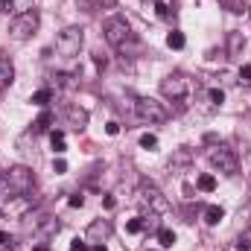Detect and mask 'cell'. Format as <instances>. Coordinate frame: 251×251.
<instances>
[{"label": "cell", "instance_id": "6da1fadb", "mask_svg": "<svg viewBox=\"0 0 251 251\" xmlns=\"http://www.w3.org/2000/svg\"><path fill=\"white\" fill-rule=\"evenodd\" d=\"M35 184V176H32V170L29 167H24V164H15V167H9L3 176H0V199H21V196H26L29 190Z\"/></svg>", "mask_w": 251, "mask_h": 251}, {"label": "cell", "instance_id": "7a4b0ae2", "mask_svg": "<svg viewBox=\"0 0 251 251\" xmlns=\"http://www.w3.org/2000/svg\"><path fill=\"white\" fill-rule=\"evenodd\" d=\"M102 32H105V41H108L111 47H117V50H126V44L134 41L131 26H128V21H126L123 15H111V18H105Z\"/></svg>", "mask_w": 251, "mask_h": 251}, {"label": "cell", "instance_id": "3957f363", "mask_svg": "<svg viewBox=\"0 0 251 251\" xmlns=\"http://www.w3.org/2000/svg\"><path fill=\"white\" fill-rule=\"evenodd\" d=\"M137 201H140L146 210H152V213H167V210H170V201L164 199V193L155 187L149 178H143V181L137 184Z\"/></svg>", "mask_w": 251, "mask_h": 251}, {"label": "cell", "instance_id": "277c9868", "mask_svg": "<svg viewBox=\"0 0 251 251\" xmlns=\"http://www.w3.org/2000/svg\"><path fill=\"white\" fill-rule=\"evenodd\" d=\"M134 114L143 120V123H167L170 120V111H167V105L164 102H158V100H152V97H140L137 102H134Z\"/></svg>", "mask_w": 251, "mask_h": 251}, {"label": "cell", "instance_id": "5b68a950", "mask_svg": "<svg viewBox=\"0 0 251 251\" xmlns=\"http://www.w3.org/2000/svg\"><path fill=\"white\" fill-rule=\"evenodd\" d=\"M29 219L32 222H24V228L32 234L35 243H50L59 234V228H62V222L56 216H29Z\"/></svg>", "mask_w": 251, "mask_h": 251}, {"label": "cell", "instance_id": "8992f818", "mask_svg": "<svg viewBox=\"0 0 251 251\" xmlns=\"http://www.w3.org/2000/svg\"><path fill=\"white\" fill-rule=\"evenodd\" d=\"M38 24H41V15H38L35 9H26V12H21V15H15V18H12L9 32H12V38H15V41H26V38L38 29Z\"/></svg>", "mask_w": 251, "mask_h": 251}, {"label": "cell", "instance_id": "52a82bcc", "mask_svg": "<svg viewBox=\"0 0 251 251\" xmlns=\"http://www.w3.org/2000/svg\"><path fill=\"white\" fill-rule=\"evenodd\" d=\"M207 158H210V164L219 170V173H225V176H237L240 173V158H237V152L234 149H228V146H213L210 152H207Z\"/></svg>", "mask_w": 251, "mask_h": 251}, {"label": "cell", "instance_id": "ba28073f", "mask_svg": "<svg viewBox=\"0 0 251 251\" xmlns=\"http://www.w3.org/2000/svg\"><path fill=\"white\" fill-rule=\"evenodd\" d=\"M85 29L82 26H67L59 32V38H56V50H59V56L64 59H73V56H79V50H82V35Z\"/></svg>", "mask_w": 251, "mask_h": 251}, {"label": "cell", "instance_id": "9c48e42d", "mask_svg": "<svg viewBox=\"0 0 251 251\" xmlns=\"http://www.w3.org/2000/svg\"><path fill=\"white\" fill-rule=\"evenodd\" d=\"M187 91H190V82H187V76L184 73H170L167 79H161V94L167 97V100H184L187 97Z\"/></svg>", "mask_w": 251, "mask_h": 251}, {"label": "cell", "instance_id": "30bf717a", "mask_svg": "<svg viewBox=\"0 0 251 251\" xmlns=\"http://www.w3.org/2000/svg\"><path fill=\"white\" fill-rule=\"evenodd\" d=\"M108 237H111V222L108 219H97V222L88 225V240L91 243H105Z\"/></svg>", "mask_w": 251, "mask_h": 251}, {"label": "cell", "instance_id": "8fae6325", "mask_svg": "<svg viewBox=\"0 0 251 251\" xmlns=\"http://www.w3.org/2000/svg\"><path fill=\"white\" fill-rule=\"evenodd\" d=\"M243 50H246V35H243L240 29H231V32H228V59L237 62V59L243 56Z\"/></svg>", "mask_w": 251, "mask_h": 251}, {"label": "cell", "instance_id": "7c38bea8", "mask_svg": "<svg viewBox=\"0 0 251 251\" xmlns=\"http://www.w3.org/2000/svg\"><path fill=\"white\" fill-rule=\"evenodd\" d=\"M12 79H15V64H12V59L6 53H0V91L9 88Z\"/></svg>", "mask_w": 251, "mask_h": 251}, {"label": "cell", "instance_id": "4fadbf2b", "mask_svg": "<svg viewBox=\"0 0 251 251\" xmlns=\"http://www.w3.org/2000/svg\"><path fill=\"white\" fill-rule=\"evenodd\" d=\"M67 123H70V128L82 131V128L88 126V111L79 108V105H70V108H67Z\"/></svg>", "mask_w": 251, "mask_h": 251}, {"label": "cell", "instance_id": "5bb4252c", "mask_svg": "<svg viewBox=\"0 0 251 251\" xmlns=\"http://www.w3.org/2000/svg\"><path fill=\"white\" fill-rule=\"evenodd\" d=\"M190 161H193V152H190L187 146H181V149H176V155H173V161H170V170L190 167Z\"/></svg>", "mask_w": 251, "mask_h": 251}, {"label": "cell", "instance_id": "9a60e30c", "mask_svg": "<svg viewBox=\"0 0 251 251\" xmlns=\"http://www.w3.org/2000/svg\"><path fill=\"white\" fill-rule=\"evenodd\" d=\"M222 216H225V210H222L219 204H207V207H204V222H207V225H219Z\"/></svg>", "mask_w": 251, "mask_h": 251}, {"label": "cell", "instance_id": "2e32d148", "mask_svg": "<svg viewBox=\"0 0 251 251\" xmlns=\"http://www.w3.org/2000/svg\"><path fill=\"white\" fill-rule=\"evenodd\" d=\"M50 123H53V114H50V111H44V114L32 123V131H35V134H44V131L50 128Z\"/></svg>", "mask_w": 251, "mask_h": 251}, {"label": "cell", "instance_id": "e0dca14e", "mask_svg": "<svg viewBox=\"0 0 251 251\" xmlns=\"http://www.w3.org/2000/svg\"><path fill=\"white\" fill-rule=\"evenodd\" d=\"M167 44H170L173 50H181V47L187 44V38H184V32H178V29H173V32L167 35Z\"/></svg>", "mask_w": 251, "mask_h": 251}, {"label": "cell", "instance_id": "ac0fdd59", "mask_svg": "<svg viewBox=\"0 0 251 251\" xmlns=\"http://www.w3.org/2000/svg\"><path fill=\"white\" fill-rule=\"evenodd\" d=\"M50 100H53V91H47V88H44V91H35V94H32V105H41V108H44V105H47Z\"/></svg>", "mask_w": 251, "mask_h": 251}, {"label": "cell", "instance_id": "d6986e66", "mask_svg": "<svg viewBox=\"0 0 251 251\" xmlns=\"http://www.w3.org/2000/svg\"><path fill=\"white\" fill-rule=\"evenodd\" d=\"M158 240H161L164 249H173V246H176V234H173L170 228H161V231H158Z\"/></svg>", "mask_w": 251, "mask_h": 251}, {"label": "cell", "instance_id": "ffe728a7", "mask_svg": "<svg viewBox=\"0 0 251 251\" xmlns=\"http://www.w3.org/2000/svg\"><path fill=\"white\" fill-rule=\"evenodd\" d=\"M126 231L128 234H143L146 231V219H128L126 222Z\"/></svg>", "mask_w": 251, "mask_h": 251}, {"label": "cell", "instance_id": "44dd1931", "mask_svg": "<svg viewBox=\"0 0 251 251\" xmlns=\"http://www.w3.org/2000/svg\"><path fill=\"white\" fill-rule=\"evenodd\" d=\"M199 190L201 193H213L216 190V178L213 176H199Z\"/></svg>", "mask_w": 251, "mask_h": 251}, {"label": "cell", "instance_id": "7402d4cb", "mask_svg": "<svg viewBox=\"0 0 251 251\" xmlns=\"http://www.w3.org/2000/svg\"><path fill=\"white\" fill-rule=\"evenodd\" d=\"M50 143H53V149L62 155L64 152V131H53V134H50Z\"/></svg>", "mask_w": 251, "mask_h": 251}, {"label": "cell", "instance_id": "603a6c76", "mask_svg": "<svg viewBox=\"0 0 251 251\" xmlns=\"http://www.w3.org/2000/svg\"><path fill=\"white\" fill-rule=\"evenodd\" d=\"M155 12H158V18H164V21H173V12H170V6H167L164 0L155 3Z\"/></svg>", "mask_w": 251, "mask_h": 251}, {"label": "cell", "instance_id": "cb8c5ba5", "mask_svg": "<svg viewBox=\"0 0 251 251\" xmlns=\"http://www.w3.org/2000/svg\"><path fill=\"white\" fill-rule=\"evenodd\" d=\"M222 6H225V9H231L234 15H240V12L246 9V3H243V0H222Z\"/></svg>", "mask_w": 251, "mask_h": 251}, {"label": "cell", "instance_id": "d4e9b609", "mask_svg": "<svg viewBox=\"0 0 251 251\" xmlns=\"http://www.w3.org/2000/svg\"><path fill=\"white\" fill-rule=\"evenodd\" d=\"M240 85L251 88V64H243V67H240Z\"/></svg>", "mask_w": 251, "mask_h": 251}, {"label": "cell", "instance_id": "484cf974", "mask_svg": "<svg viewBox=\"0 0 251 251\" xmlns=\"http://www.w3.org/2000/svg\"><path fill=\"white\" fill-rule=\"evenodd\" d=\"M158 146V137L155 134H143L140 137V149H155Z\"/></svg>", "mask_w": 251, "mask_h": 251}, {"label": "cell", "instance_id": "4316f807", "mask_svg": "<svg viewBox=\"0 0 251 251\" xmlns=\"http://www.w3.org/2000/svg\"><path fill=\"white\" fill-rule=\"evenodd\" d=\"M234 249H237V251H251V243H249V237H237V243H234Z\"/></svg>", "mask_w": 251, "mask_h": 251}, {"label": "cell", "instance_id": "83f0119b", "mask_svg": "<svg viewBox=\"0 0 251 251\" xmlns=\"http://www.w3.org/2000/svg\"><path fill=\"white\" fill-rule=\"evenodd\" d=\"M210 100H213L216 105H222V100H225V94H222L219 88H213V91H210Z\"/></svg>", "mask_w": 251, "mask_h": 251}, {"label": "cell", "instance_id": "f1b7e54d", "mask_svg": "<svg viewBox=\"0 0 251 251\" xmlns=\"http://www.w3.org/2000/svg\"><path fill=\"white\" fill-rule=\"evenodd\" d=\"M70 251H91V249H88V243H82V240H73V243H70Z\"/></svg>", "mask_w": 251, "mask_h": 251}, {"label": "cell", "instance_id": "f546056e", "mask_svg": "<svg viewBox=\"0 0 251 251\" xmlns=\"http://www.w3.org/2000/svg\"><path fill=\"white\" fill-rule=\"evenodd\" d=\"M82 204H85V196H79V193L70 196V207H82Z\"/></svg>", "mask_w": 251, "mask_h": 251}, {"label": "cell", "instance_id": "4dcf8cb0", "mask_svg": "<svg viewBox=\"0 0 251 251\" xmlns=\"http://www.w3.org/2000/svg\"><path fill=\"white\" fill-rule=\"evenodd\" d=\"M53 170H56V173H59V176H62V173H67V161H62V158H59V161H56V164H53Z\"/></svg>", "mask_w": 251, "mask_h": 251}, {"label": "cell", "instance_id": "1f68e13d", "mask_svg": "<svg viewBox=\"0 0 251 251\" xmlns=\"http://www.w3.org/2000/svg\"><path fill=\"white\" fill-rule=\"evenodd\" d=\"M105 134H111V137H114V134H120V126H117V123H108V126H105Z\"/></svg>", "mask_w": 251, "mask_h": 251}, {"label": "cell", "instance_id": "d6a6232c", "mask_svg": "<svg viewBox=\"0 0 251 251\" xmlns=\"http://www.w3.org/2000/svg\"><path fill=\"white\" fill-rule=\"evenodd\" d=\"M94 64H97V67H102V70H105V64H108V59H105V56H100V53H97V56H94Z\"/></svg>", "mask_w": 251, "mask_h": 251}, {"label": "cell", "instance_id": "836d02e7", "mask_svg": "<svg viewBox=\"0 0 251 251\" xmlns=\"http://www.w3.org/2000/svg\"><path fill=\"white\" fill-rule=\"evenodd\" d=\"M102 201H105V207H108V210H111V207H114V204H117V201H114V196H105V199H102Z\"/></svg>", "mask_w": 251, "mask_h": 251}, {"label": "cell", "instance_id": "e575fe53", "mask_svg": "<svg viewBox=\"0 0 251 251\" xmlns=\"http://www.w3.org/2000/svg\"><path fill=\"white\" fill-rule=\"evenodd\" d=\"M9 243H12V240H9V234H6V231H0V246H9Z\"/></svg>", "mask_w": 251, "mask_h": 251}, {"label": "cell", "instance_id": "d590c367", "mask_svg": "<svg viewBox=\"0 0 251 251\" xmlns=\"http://www.w3.org/2000/svg\"><path fill=\"white\" fill-rule=\"evenodd\" d=\"M12 9V0H0V12H9Z\"/></svg>", "mask_w": 251, "mask_h": 251}, {"label": "cell", "instance_id": "8d00e7d4", "mask_svg": "<svg viewBox=\"0 0 251 251\" xmlns=\"http://www.w3.org/2000/svg\"><path fill=\"white\" fill-rule=\"evenodd\" d=\"M91 251H108V249H105L102 243H97V246H94V249H91Z\"/></svg>", "mask_w": 251, "mask_h": 251}, {"label": "cell", "instance_id": "74e56055", "mask_svg": "<svg viewBox=\"0 0 251 251\" xmlns=\"http://www.w3.org/2000/svg\"><path fill=\"white\" fill-rule=\"evenodd\" d=\"M100 3H102V6H108V9H111V6H114V3H117V0H100Z\"/></svg>", "mask_w": 251, "mask_h": 251}, {"label": "cell", "instance_id": "f35d334b", "mask_svg": "<svg viewBox=\"0 0 251 251\" xmlns=\"http://www.w3.org/2000/svg\"><path fill=\"white\" fill-rule=\"evenodd\" d=\"M3 251H15V249H12V246H3Z\"/></svg>", "mask_w": 251, "mask_h": 251}, {"label": "cell", "instance_id": "ab89813d", "mask_svg": "<svg viewBox=\"0 0 251 251\" xmlns=\"http://www.w3.org/2000/svg\"><path fill=\"white\" fill-rule=\"evenodd\" d=\"M0 219H3V210H0Z\"/></svg>", "mask_w": 251, "mask_h": 251}, {"label": "cell", "instance_id": "60d3db41", "mask_svg": "<svg viewBox=\"0 0 251 251\" xmlns=\"http://www.w3.org/2000/svg\"><path fill=\"white\" fill-rule=\"evenodd\" d=\"M149 251H155V249H149Z\"/></svg>", "mask_w": 251, "mask_h": 251}]
</instances>
